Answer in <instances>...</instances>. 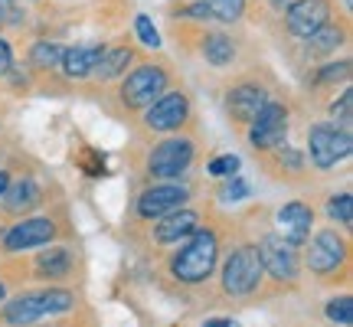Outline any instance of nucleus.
Segmentation results:
<instances>
[{"mask_svg":"<svg viewBox=\"0 0 353 327\" xmlns=\"http://www.w3.org/2000/svg\"><path fill=\"white\" fill-rule=\"evenodd\" d=\"M350 72H353V63L343 56V59H324V63L311 69L307 76V86L311 88H327V86H337V82H350Z\"/></svg>","mask_w":353,"mask_h":327,"instance_id":"22","label":"nucleus"},{"mask_svg":"<svg viewBox=\"0 0 353 327\" xmlns=\"http://www.w3.org/2000/svg\"><path fill=\"white\" fill-rule=\"evenodd\" d=\"M268 3H272V10L285 13V10H288V7H294V3H298V0H268Z\"/></svg>","mask_w":353,"mask_h":327,"instance_id":"35","label":"nucleus"},{"mask_svg":"<svg viewBox=\"0 0 353 327\" xmlns=\"http://www.w3.org/2000/svg\"><path fill=\"white\" fill-rule=\"evenodd\" d=\"M187 200H190V190L183 187V184H170V180H167V184H151V187L138 197L134 213H138L141 219H161V216L187 206Z\"/></svg>","mask_w":353,"mask_h":327,"instance_id":"11","label":"nucleus"},{"mask_svg":"<svg viewBox=\"0 0 353 327\" xmlns=\"http://www.w3.org/2000/svg\"><path fill=\"white\" fill-rule=\"evenodd\" d=\"M327 317L343 327H350L353 324V301L350 298H334V301L327 304Z\"/></svg>","mask_w":353,"mask_h":327,"instance_id":"32","label":"nucleus"},{"mask_svg":"<svg viewBox=\"0 0 353 327\" xmlns=\"http://www.w3.org/2000/svg\"><path fill=\"white\" fill-rule=\"evenodd\" d=\"M347 43H350V23H347V17H334L311 37L301 39V56L307 63H324V59H334L337 50Z\"/></svg>","mask_w":353,"mask_h":327,"instance_id":"10","label":"nucleus"},{"mask_svg":"<svg viewBox=\"0 0 353 327\" xmlns=\"http://www.w3.org/2000/svg\"><path fill=\"white\" fill-rule=\"evenodd\" d=\"M347 262V242L334 232V229H321L311 239V252H307V268L317 275H330L337 265Z\"/></svg>","mask_w":353,"mask_h":327,"instance_id":"13","label":"nucleus"},{"mask_svg":"<svg viewBox=\"0 0 353 327\" xmlns=\"http://www.w3.org/2000/svg\"><path fill=\"white\" fill-rule=\"evenodd\" d=\"M193 121V99L183 88H167L164 95L141 112V128L144 135H176Z\"/></svg>","mask_w":353,"mask_h":327,"instance_id":"3","label":"nucleus"},{"mask_svg":"<svg viewBox=\"0 0 353 327\" xmlns=\"http://www.w3.org/2000/svg\"><path fill=\"white\" fill-rule=\"evenodd\" d=\"M203 327H239V324H232V321H226V317H216V321H206Z\"/></svg>","mask_w":353,"mask_h":327,"instance_id":"36","label":"nucleus"},{"mask_svg":"<svg viewBox=\"0 0 353 327\" xmlns=\"http://www.w3.org/2000/svg\"><path fill=\"white\" fill-rule=\"evenodd\" d=\"M327 216L330 219H337L343 229L353 226V197L343 190V193H334L327 200Z\"/></svg>","mask_w":353,"mask_h":327,"instance_id":"26","label":"nucleus"},{"mask_svg":"<svg viewBox=\"0 0 353 327\" xmlns=\"http://www.w3.org/2000/svg\"><path fill=\"white\" fill-rule=\"evenodd\" d=\"M0 128H3V112H0Z\"/></svg>","mask_w":353,"mask_h":327,"instance_id":"40","label":"nucleus"},{"mask_svg":"<svg viewBox=\"0 0 353 327\" xmlns=\"http://www.w3.org/2000/svg\"><path fill=\"white\" fill-rule=\"evenodd\" d=\"M259 259H262V268H268L278 281H294L298 278V252L291 242H285L278 232L265 236L262 246H259Z\"/></svg>","mask_w":353,"mask_h":327,"instance_id":"12","label":"nucleus"},{"mask_svg":"<svg viewBox=\"0 0 353 327\" xmlns=\"http://www.w3.org/2000/svg\"><path fill=\"white\" fill-rule=\"evenodd\" d=\"M37 268H39V275H46V278H63L72 268V255L65 249H50L37 259Z\"/></svg>","mask_w":353,"mask_h":327,"instance_id":"25","label":"nucleus"},{"mask_svg":"<svg viewBox=\"0 0 353 327\" xmlns=\"http://www.w3.org/2000/svg\"><path fill=\"white\" fill-rule=\"evenodd\" d=\"M343 7H350V0H343Z\"/></svg>","mask_w":353,"mask_h":327,"instance_id":"41","label":"nucleus"},{"mask_svg":"<svg viewBox=\"0 0 353 327\" xmlns=\"http://www.w3.org/2000/svg\"><path fill=\"white\" fill-rule=\"evenodd\" d=\"M288 128H291V108L285 105V101L268 99L262 105V112L249 121L245 135H249V144L262 154V151L278 148V144H285V138H288Z\"/></svg>","mask_w":353,"mask_h":327,"instance_id":"6","label":"nucleus"},{"mask_svg":"<svg viewBox=\"0 0 353 327\" xmlns=\"http://www.w3.org/2000/svg\"><path fill=\"white\" fill-rule=\"evenodd\" d=\"M327 20H334V0H298L294 7H288L281 13V26L294 39L311 37Z\"/></svg>","mask_w":353,"mask_h":327,"instance_id":"9","label":"nucleus"},{"mask_svg":"<svg viewBox=\"0 0 353 327\" xmlns=\"http://www.w3.org/2000/svg\"><path fill=\"white\" fill-rule=\"evenodd\" d=\"M268 99H272V92H268L265 82H259V79H239V82H232L226 88L223 108H226V118L236 128H249V121L262 112V105Z\"/></svg>","mask_w":353,"mask_h":327,"instance_id":"7","label":"nucleus"},{"mask_svg":"<svg viewBox=\"0 0 353 327\" xmlns=\"http://www.w3.org/2000/svg\"><path fill=\"white\" fill-rule=\"evenodd\" d=\"M200 56L206 59V66L213 69H229V66L239 59V46L229 33H219V30H210L200 37Z\"/></svg>","mask_w":353,"mask_h":327,"instance_id":"20","label":"nucleus"},{"mask_svg":"<svg viewBox=\"0 0 353 327\" xmlns=\"http://www.w3.org/2000/svg\"><path fill=\"white\" fill-rule=\"evenodd\" d=\"M56 236V223L52 219H20L17 226L3 229V249L20 252L33 249V246H46Z\"/></svg>","mask_w":353,"mask_h":327,"instance_id":"16","label":"nucleus"},{"mask_svg":"<svg viewBox=\"0 0 353 327\" xmlns=\"http://www.w3.org/2000/svg\"><path fill=\"white\" fill-rule=\"evenodd\" d=\"M134 30H138V39L148 46V50H161V33H157V26H154V20L148 17V13H138L134 17Z\"/></svg>","mask_w":353,"mask_h":327,"instance_id":"29","label":"nucleus"},{"mask_svg":"<svg viewBox=\"0 0 353 327\" xmlns=\"http://www.w3.org/2000/svg\"><path fill=\"white\" fill-rule=\"evenodd\" d=\"M226 184H223V190H219V200L223 203H236V200H242V197H249V184L242 180V177H223Z\"/></svg>","mask_w":353,"mask_h":327,"instance_id":"30","label":"nucleus"},{"mask_svg":"<svg viewBox=\"0 0 353 327\" xmlns=\"http://www.w3.org/2000/svg\"><path fill=\"white\" fill-rule=\"evenodd\" d=\"M327 112H330V118H334L337 125H347V128L353 125V92H350V88H343L341 99L330 101Z\"/></svg>","mask_w":353,"mask_h":327,"instance_id":"28","label":"nucleus"},{"mask_svg":"<svg viewBox=\"0 0 353 327\" xmlns=\"http://www.w3.org/2000/svg\"><path fill=\"white\" fill-rule=\"evenodd\" d=\"M0 200H3V210H7V213L20 216L43 203V190H39V184L33 177H10L7 190L0 193Z\"/></svg>","mask_w":353,"mask_h":327,"instance_id":"19","label":"nucleus"},{"mask_svg":"<svg viewBox=\"0 0 353 327\" xmlns=\"http://www.w3.org/2000/svg\"><path fill=\"white\" fill-rule=\"evenodd\" d=\"M10 3H37V0H10Z\"/></svg>","mask_w":353,"mask_h":327,"instance_id":"38","label":"nucleus"},{"mask_svg":"<svg viewBox=\"0 0 353 327\" xmlns=\"http://www.w3.org/2000/svg\"><path fill=\"white\" fill-rule=\"evenodd\" d=\"M39 317H46V311H43V291H39V295H20V298H13V301L3 308V321H7V324H17V327L33 324Z\"/></svg>","mask_w":353,"mask_h":327,"instance_id":"21","label":"nucleus"},{"mask_svg":"<svg viewBox=\"0 0 353 327\" xmlns=\"http://www.w3.org/2000/svg\"><path fill=\"white\" fill-rule=\"evenodd\" d=\"M10 69H13V46H10V39L0 37V79L7 76Z\"/></svg>","mask_w":353,"mask_h":327,"instance_id":"34","label":"nucleus"},{"mask_svg":"<svg viewBox=\"0 0 353 327\" xmlns=\"http://www.w3.org/2000/svg\"><path fill=\"white\" fill-rule=\"evenodd\" d=\"M278 236L291 246H304L311 239V229H314V210L301 200H291L278 210Z\"/></svg>","mask_w":353,"mask_h":327,"instance_id":"14","label":"nucleus"},{"mask_svg":"<svg viewBox=\"0 0 353 327\" xmlns=\"http://www.w3.org/2000/svg\"><path fill=\"white\" fill-rule=\"evenodd\" d=\"M239 164H242V161L236 157V154H223V157H213L206 170H210V177H219V180H223V177L239 174Z\"/></svg>","mask_w":353,"mask_h":327,"instance_id":"31","label":"nucleus"},{"mask_svg":"<svg viewBox=\"0 0 353 327\" xmlns=\"http://www.w3.org/2000/svg\"><path fill=\"white\" fill-rule=\"evenodd\" d=\"M216 259H219V239L213 229H196L193 236H187V246L174 255L170 272L176 281L183 285H200L213 275Z\"/></svg>","mask_w":353,"mask_h":327,"instance_id":"2","label":"nucleus"},{"mask_svg":"<svg viewBox=\"0 0 353 327\" xmlns=\"http://www.w3.org/2000/svg\"><path fill=\"white\" fill-rule=\"evenodd\" d=\"M262 259H259V249L252 246H239L236 252H229L226 265H223V291L226 295H252L262 281Z\"/></svg>","mask_w":353,"mask_h":327,"instance_id":"8","label":"nucleus"},{"mask_svg":"<svg viewBox=\"0 0 353 327\" xmlns=\"http://www.w3.org/2000/svg\"><path fill=\"white\" fill-rule=\"evenodd\" d=\"M203 7H206V13H210V20H216V23H239L242 17H245V10H249V0H200Z\"/></svg>","mask_w":353,"mask_h":327,"instance_id":"24","label":"nucleus"},{"mask_svg":"<svg viewBox=\"0 0 353 327\" xmlns=\"http://www.w3.org/2000/svg\"><path fill=\"white\" fill-rule=\"evenodd\" d=\"M200 229V216H196V210H190V206H180V210H174V213H167L157 219V226H154V239L157 242H180L187 239V236H193Z\"/></svg>","mask_w":353,"mask_h":327,"instance_id":"18","label":"nucleus"},{"mask_svg":"<svg viewBox=\"0 0 353 327\" xmlns=\"http://www.w3.org/2000/svg\"><path fill=\"white\" fill-rule=\"evenodd\" d=\"M196 161V141L187 135H170V138L157 141L148 157H144V174L151 180H176L183 177Z\"/></svg>","mask_w":353,"mask_h":327,"instance_id":"4","label":"nucleus"},{"mask_svg":"<svg viewBox=\"0 0 353 327\" xmlns=\"http://www.w3.org/2000/svg\"><path fill=\"white\" fill-rule=\"evenodd\" d=\"M72 308H76L72 291H63V288L43 291V311L46 315H63V311H72Z\"/></svg>","mask_w":353,"mask_h":327,"instance_id":"27","label":"nucleus"},{"mask_svg":"<svg viewBox=\"0 0 353 327\" xmlns=\"http://www.w3.org/2000/svg\"><path fill=\"white\" fill-rule=\"evenodd\" d=\"M63 50L65 46L52 43V39H37L30 46V52H26V63H30L33 72H52L59 66V59H63Z\"/></svg>","mask_w":353,"mask_h":327,"instance_id":"23","label":"nucleus"},{"mask_svg":"<svg viewBox=\"0 0 353 327\" xmlns=\"http://www.w3.org/2000/svg\"><path fill=\"white\" fill-rule=\"evenodd\" d=\"M79 167H82L88 177H95V180H99V177H105V157H101L95 148H85V157L79 161Z\"/></svg>","mask_w":353,"mask_h":327,"instance_id":"33","label":"nucleus"},{"mask_svg":"<svg viewBox=\"0 0 353 327\" xmlns=\"http://www.w3.org/2000/svg\"><path fill=\"white\" fill-rule=\"evenodd\" d=\"M353 151V135L347 125L337 121H317L307 128V157L317 170H330L350 157Z\"/></svg>","mask_w":353,"mask_h":327,"instance_id":"5","label":"nucleus"},{"mask_svg":"<svg viewBox=\"0 0 353 327\" xmlns=\"http://www.w3.org/2000/svg\"><path fill=\"white\" fill-rule=\"evenodd\" d=\"M101 52H105V43H82V46H65L63 59H59V69H63L65 82H85L92 79L95 66H99Z\"/></svg>","mask_w":353,"mask_h":327,"instance_id":"15","label":"nucleus"},{"mask_svg":"<svg viewBox=\"0 0 353 327\" xmlns=\"http://www.w3.org/2000/svg\"><path fill=\"white\" fill-rule=\"evenodd\" d=\"M174 82V69L164 59H141L118 79L114 99L125 115H141L157 95H164Z\"/></svg>","mask_w":353,"mask_h":327,"instance_id":"1","label":"nucleus"},{"mask_svg":"<svg viewBox=\"0 0 353 327\" xmlns=\"http://www.w3.org/2000/svg\"><path fill=\"white\" fill-rule=\"evenodd\" d=\"M10 170H0V193H3V190H7V184H10Z\"/></svg>","mask_w":353,"mask_h":327,"instance_id":"37","label":"nucleus"},{"mask_svg":"<svg viewBox=\"0 0 353 327\" xmlns=\"http://www.w3.org/2000/svg\"><path fill=\"white\" fill-rule=\"evenodd\" d=\"M134 59H138V50H134L128 39L125 43H114V46H105L99 66H95V72H92V82H118V79L134 66Z\"/></svg>","mask_w":353,"mask_h":327,"instance_id":"17","label":"nucleus"},{"mask_svg":"<svg viewBox=\"0 0 353 327\" xmlns=\"http://www.w3.org/2000/svg\"><path fill=\"white\" fill-rule=\"evenodd\" d=\"M0 301H3V281H0Z\"/></svg>","mask_w":353,"mask_h":327,"instance_id":"39","label":"nucleus"}]
</instances>
